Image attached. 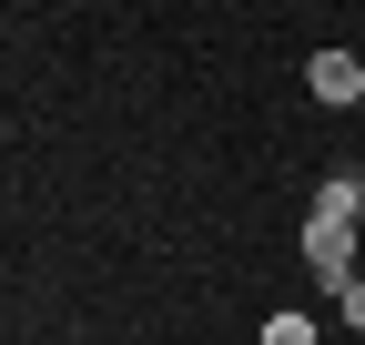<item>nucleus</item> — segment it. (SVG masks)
I'll list each match as a JSON object with an SVG mask.
<instances>
[{"label":"nucleus","mask_w":365,"mask_h":345,"mask_svg":"<svg viewBox=\"0 0 365 345\" xmlns=\"http://www.w3.org/2000/svg\"><path fill=\"white\" fill-rule=\"evenodd\" d=\"M314 224H365V183H325L314 193Z\"/></svg>","instance_id":"obj_2"},{"label":"nucleus","mask_w":365,"mask_h":345,"mask_svg":"<svg viewBox=\"0 0 365 345\" xmlns=\"http://www.w3.org/2000/svg\"><path fill=\"white\" fill-rule=\"evenodd\" d=\"M365 92V61L355 51H325V61H314V102H355Z\"/></svg>","instance_id":"obj_1"},{"label":"nucleus","mask_w":365,"mask_h":345,"mask_svg":"<svg viewBox=\"0 0 365 345\" xmlns=\"http://www.w3.org/2000/svg\"><path fill=\"white\" fill-rule=\"evenodd\" d=\"M355 234H365V224H355Z\"/></svg>","instance_id":"obj_5"},{"label":"nucleus","mask_w":365,"mask_h":345,"mask_svg":"<svg viewBox=\"0 0 365 345\" xmlns=\"http://www.w3.org/2000/svg\"><path fill=\"white\" fill-rule=\"evenodd\" d=\"M345 325H355V335H365V274H355V284H345Z\"/></svg>","instance_id":"obj_4"},{"label":"nucleus","mask_w":365,"mask_h":345,"mask_svg":"<svg viewBox=\"0 0 365 345\" xmlns=\"http://www.w3.org/2000/svg\"><path fill=\"white\" fill-rule=\"evenodd\" d=\"M264 345H314V325H304V315H274V325H264Z\"/></svg>","instance_id":"obj_3"}]
</instances>
